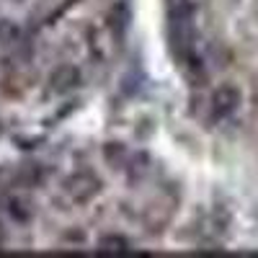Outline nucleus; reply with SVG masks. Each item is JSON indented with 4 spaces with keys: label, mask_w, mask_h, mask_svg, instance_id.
<instances>
[{
    "label": "nucleus",
    "mask_w": 258,
    "mask_h": 258,
    "mask_svg": "<svg viewBox=\"0 0 258 258\" xmlns=\"http://www.w3.org/2000/svg\"><path fill=\"white\" fill-rule=\"evenodd\" d=\"M238 103H240V91L235 88V85H220V88L212 93V116L225 119L238 109Z\"/></svg>",
    "instance_id": "nucleus-2"
},
{
    "label": "nucleus",
    "mask_w": 258,
    "mask_h": 258,
    "mask_svg": "<svg viewBox=\"0 0 258 258\" xmlns=\"http://www.w3.org/2000/svg\"><path fill=\"white\" fill-rule=\"evenodd\" d=\"M62 191L68 194L75 204H85L101 191V181L96 176H91V173H73V176L64 178Z\"/></svg>",
    "instance_id": "nucleus-1"
},
{
    "label": "nucleus",
    "mask_w": 258,
    "mask_h": 258,
    "mask_svg": "<svg viewBox=\"0 0 258 258\" xmlns=\"http://www.w3.org/2000/svg\"><path fill=\"white\" fill-rule=\"evenodd\" d=\"M16 39H18V29L11 24V21L0 18V49L8 47V44H13Z\"/></svg>",
    "instance_id": "nucleus-5"
},
{
    "label": "nucleus",
    "mask_w": 258,
    "mask_h": 258,
    "mask_svg": "<svg viewBox=\"0 0 258 258\" xmlns=\"http://www.w3.org/2000/svg\"><path fill=\"white\" fill-rule=\"evenodd\" d=\"M78 83H80L78 68H73V64H62V68H57L52 73V78H49V91L62 96V93H70Z\"/></svg>",
    "instance_id": "nucleus-3"
},
{
    "label": "nucleus",
    "mask_w": 258,
    "mask_h": 258,
    "mask_svg": "<svg viewBox=\"0 0 258 258\" xmlns=\"http://www.w3.org/2000/svg\"><path fill=\"white\" fill-rule=\"evenodd\" d=\"M98 248H103V250H121V248H126V240H121V238H101L98 240Z\"/></svg>",
    "instance_id": "nucleus-6"
},
{
    "label": "nucleus",
    "mask_w": 258,
    "mask_h": 258,
    "mask_svg": "<svg viewBox=\"0 0 258 258\" xmlns=\"http://www.w3.org/2000/svg\"><path fill=\"white\" fill-rule=\"evenodd\" d=\"M8 214L16 222H26V220H31V214H34V204L26 202V199H21V197H16V199L8 202Z\"/></svg>",
    "instance_id": "nucleus-4"
}]
</instances>
